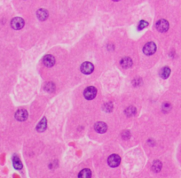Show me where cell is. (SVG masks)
I'll return each mask as SVG.
<instances>
[{
  "instance_id": "cell-1",
  "label": "cell",
  "mask_w": 181,
  "mask_h": 178,
  "mask_svg": "<svg viewBox=\"0 0 181 178\" xmlns=\"http://www.w3.org/2000/svg\"><path fill=\"white\" fill-rule=\"evenodd\" d=\"M24 24H25V21L21 17H16V18H13L11 21V27L15 30H22L23 27H24Z\"/></svg>"
},
{
  "instance_id": "cell-2",
  "label": "cell",
  "mask_w": 181,
  "mask_h": 178,
  "mask_svg": "<svg viewBox=\"0 0 181 178\" xmlns=\"http://www.w3.org/2000/svg\"><path fill=\"white\" fill-rule=\"evenodd\" d=\"M155 52H156V44L154 42L147 43L143 47V52L148 56L153 55Z\"/></svg>"
},
{
  "instance_id": "cell-3",
  "label": "cell",
  "mask_w": 181,
  "mask_h": 178,
  "mask_svg": "<svg viewBox=\"0 0 181 178\" xmlns=\"http://www.w3.org/2000/svg\"><path fill=\"white\" fill-rule=\"evenodd\" d=\"M121 157L117 154H112L108 159V163L111 168H116L120 165Z\"/></svg>"
},
{
  "instance_id": "cell-4",
  "label": "cell",
  "mask_w": 181,
  "mask_h": 178,
  "mask_svg": "<svg viewBox=\"0 0 181 178\" xmlns=\"http://www.w3.org/2000/svg\"><path fill=\"white\" fill-rule=\"evenodd\" d=\"M97 95V89L93 86H89L84 91V96L87 100H92Z\"/></svg>"
},
{
  "instance_id": "cell-5",
  "label": "cell",
  "mask_w": 181,
  "mask_h": 178,
  "mask_svg": "<svg viewBox=\"0 0 181 178\" xmlns=\"http://www.w3.org/2000/svg\"><path fill=\"white\" fill-rule=\"evenodd\" d=\"M169 27H170L169 22L164 19L159 20L155 24V28L159 32H166L167 30H169Z\"/></svg>"
},
{
  "instance_id": "cell-6",
  "label": "cell",
  "mask_w": 181,
  "mask_h": 178,
  "mask_svg": "<svg viewBox=\"0 0 181 178\" xmlns=\"http://www.w3.org/2000/svg\"><path fill=\"white\" fill-rule=\"evenodd\" d=\"M94 70V66L90 62H84L81 65V72L85 75H90Z\"/></svg>"
},
{
  "instance_id": "cell-7",
  "label": "cell",
  "mask_w": 181,
  "mask_h": 178,
  "mask_svg": "<svg viewBox=\"0 0 181 178\" xmlns=\"http://www.w3.org/2000/svg\"><path fill=\"white\" fill-rule=\"evenodd\" d=\"M94 129L96 130V132L103 134V133L107 132V130H108V125L105 122H103V121H98L94 125Z\"/></svg>"
},
{
  "instance_id": "cell-8",
  "label": "cell",
  "mask_w": 181,
  "mask_h": 178,
  "mask_svg": "<svg viewBox=\"0 0 181 178\" xmlns=\"http://www.w3.org/2000/svg\"><path fill=\"white\" fill-rule=\"evenodd\" d=\"M29 114L27 112V110L25 109H19L16 113H15V119L19 121H24L28 119Z\"/></svg>"
},
{
  "instance_id": "cell-9",
  "label": "cell",
  "mask_w": 181,
  "mask_h": 178,
  "mask_svg": "<svg viewBox=\"0 0 181 178\" xmlns=\"http://www.w3.org/2000/svg\"><path fill=\"white\" fill-rule=\"evenodd\" d=\"M55 58L51 55V54H48V55H45L43 59V63L45 66L47 67H52L55 65Z\"/></svg>"
},
{
  "instance_id": "cell-10",
  "label": "cell",
  "mask_w": 181,
  "mask_h": 178,
  "mask_svg": "<svg viewBox=\"0 0 181 178\" xmlns=\"http://www.w3.org/2000/svg\"><path fill=\"white\" fill-rule=\"evenodd\" d=\"M47 128V120L45 117H43V119L38 122L36 129L38 131V132H44Z\"/></svg>"
},
{
  "instance_id": "cell-11",
  "label": "cell",
  "mask_w": 181,
  "mask_h": 178,
  "mask_svg": "<svg viewBox=\"0 0 181 178\" xmlns=\"http://www.w3.org/2000/svg\"><path fill=\"white\" fill-rule=\"evenodd\" d=\"M120 64L122 68H130L132 66L133 62H132V59L130 57H124L121 59Z\"/></svg>"
},
{
  "instance_id": "cell-12",
  "label": "cell",
  "mask_w": 181,
  "mask_h": 178,
  "mask_svg": "<svg viewBox=\"0 0 181 178\" xmlns=\"http://www.w3.org/2000/svg\"><path fill=\"white\" fill-rule=\"evenodd\" d=\"M36 16H37L38 20H40V21H45L48 18V12L45 9L41 8V9H39L36 12Z\"/></svg>"
},
{
  "instance_id": "cell-13",
  "label": "cell",
  "mask_w": 181,
  "mask_h": 178,
  "mask_svg": "<svg viewBox=\"0 0 181 178\" xmlns=\"http://www.w3.org/2000/svg\"><path fill=\"white\" fill-rule=\"evenodd\" d=\"M171 75V68L168 66H164L160 70V76L163 79H167Z\"/></svg>"
},
{
  "instance_id": "cell-14",
  "label": "cell",
  "mask_w": 181,
  "mask_h": 178,
  "mask_svg": "<svg viewBox=\"0 0 181 178\" xmlns=\"http://www.w3.org/2000/svg\"><path fill=\"white\" fill-rule=\"evenodd\" d=\"M13 164L14 168L17 170H20L22 168V163L21 160L19 159V157H17V156L13 157Z\"/></svg>"
},
{
  "instance_id": "cell-15",
  "label": "cell",
  "mask_w": 181,
  "mask_h": 178,
  "mask_svg": "<svg viewBox=\"0 0 181 178\" xmlns=\"http://www.w3.org/2000/svg\"><path fill=\"white\" fill-rule=\"evenodd\" d=\"M91 177V171L89 168H85L80 171L78 174V178H90Z\"/></svg>"
},
{
  "instance_id": "cell-16",
  "label": "cell",
  "mask_w": 181,
  "mask_h": 178,
  "mask_svg": "<svg viewBox=\"0 0 181 178\" xmlns=\"http://www.w3.org/2000/svg\"><path fill=\"white\" fill-rule=\"evenodd\" d=\"M162 168V162L160 160H154L153 162V165H152V170L153 171L158 173V172L161 171Z\"/></svg>"
},
{
  "instance_id": "cell-17",
  "label": "cell",
  "mask_w": 181,
  "mask_h": 178,
  "mask_svg": "<svg viewBox=\"0 0 181 178\" xmlns=\"http://www.w3.org/2000/svg\"><path fill=\"white\" fill-rule=\"evenodd\" d=\"M124 113H125V114H126L127 116L130 117V116L135 115L136 113H137V110H136V108H135L134 106H129V107H127V108L125 109Z\"/></svg>"
},
{
  "instance_id": "cell-18",
  "label": "cell",
  "mask_w": 181,
  "mask_h": 178,
  "mask_svg": "<svg viewBox=\"0 0 181 178\" xmlns=\"http://www.w3.org/2000/svg\"><path fill=\"white\" fill-rule=\"evenodd\" d=\"M45 89L48 92H53L54 91L55 89V85L53 83H47L45 85Z\"/></svg>"
},
{
  "instance_id": "cell-19",
  "label": "cell",
  "mask_w": 181,
  "mask_h": 178,
  "mask_svg": "<svg viewBox=\"0 0 181 178\" xmlns=\"http://www.w3.org/2000/svg\"><path fill=\"white\" fill-rule=\"evenodd\" d=\"M103 109L106 111V112H111L113 110V104L108 102V103H106L104 106H103Z\"/></svg>"
},
{
  "instance_id": "cell-20",
  "label": "cell",
  "mask_w": 181,
  "mask_h": 178,
  "mask_svg": "<svg viewBox=\"0 0 181 178\" xmlns=\"http://www.w3.org/2000/svg\"><path fill=\"white\" fill-rule=\"evenodd\" d=\"M148 26V21H139V27H138V30H144V29L147 28Z\"/></svg>"
},
{
  "instance_id": "cell-21",
  "label": "cell",
  "mask_w": 181,
  "mask_h": 178,
  "mask_svg": "<svg viewBox=\"0 0 181 178\" xmlns=\"http://www.w3.org/2000/svg\"><path fill=\"white\" fill-rule=\"evenodd\" d=\"M131 137V133L129 130H124L122 133V139H129Z\"/></svg>"
},
{
  "instance_id": "cell-22",
  "label": "cell",
  "mask_w": 181,
  "mask_h": 178,
  "mask_svg": "<svg viewBox=\"0 0 181 178\" xmlns=\"http://www.w3.org/2000/svg\"><path fill=\"white\" fill-rule=\"evenodd\" d=\"M171 106L170 104L165 103V104H163V106H162V110H163V112H168V111L171 110Z\"/></svg>"
},
{
  "instance_id": "cell-23",
  "label": "cell",
  "mask_w": 181,
  "mask_h": 178,
  "mask_svg": "<svg viewBox=\"0 0 181 178\" xmlns=\"http://www.w3.org/2000/svg\"><path fill=\"white\" fill-rule=\"evenodd\" d=\"M141 83V79H135L133 82H132V84L134 86H139V84Z\"/></svg>"
}]
</instances>
